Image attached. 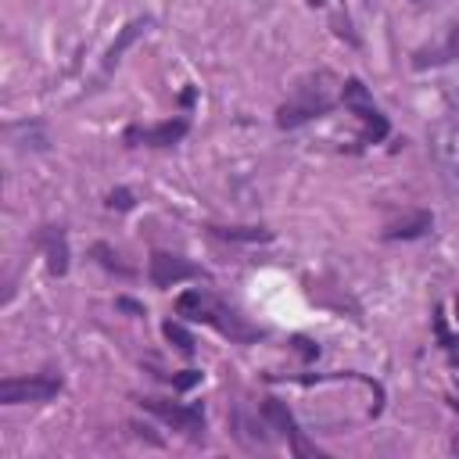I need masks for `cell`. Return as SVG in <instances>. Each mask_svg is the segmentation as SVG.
<instances>
[{"instance_id":"obj_2","label":"cell","mask_w":459,"mask_h":459,"mask_svg":"<svg viewBox=\"0 0 459 459\" xmlns=\"http://www.w3.org/2000/svg\"><path fill=\"white\" fill-rule=\"evenodd\" d=\"M341 104L366 126L362 129V143H380L387 136V118L380 115V108L373 104L369 90L359 82V79H344L341 82Z\"/></svg>"},{"instance_id":"obj_18","label":"cell","mask_w":459,"mask_h":459,"mask_svg":"<svg viewBox=\"0 0 459 459\" xmlns=\"http://www.w3.org/2000/svg\"><path fill=\"white\" fill-rule=\"evenodd\" d=\"M118 308H126V312H133V316H143V305H136V301H129V298H118Z\"/></svg>"},{"instance_id":"obj_23","label":"cell","mask_w":459,"mask_h":459,"mask_svg":"<svg viewBox=\"0 0 459 459\" xmlns=\"http://www.w3.org/2000/svg\"><path fill=\"white\" fill-rule=\"evenodd\" d=\"M452 405H455V409H459V402H452Z\"/></svg>"},{"instance_id":"obj_7","label":"cell","mask_w":459,"mask_h":459,"mask_svg":"<svg viewBox=\"0 0 459 459\" xmlns=\"http://www.w3.org/2000/svg\"><path fill=\"white\" fill-rule=\"evenodd\" d=\"M262 416H265V420H269V423H273L280 434H287V437L294 441V452H298V455L312 452V448L301 441V434H298V427H294V416L287 412V405H283L280 398H265V402H262Z\"/></svg>"},{"instance_id":"obj_3","label":"cell","mask_w":459,"mask_h":459,"mask_svg":"<svg viewBox=\"0 0 459 459\" xmlns=\"http://www.w3.org/2000/svg\"><path fill=\"white\" fill-rule=\"evenodd\" d=\"M57 391H61V377H54V373L0 380V402L4 405H43V402L57 398Z\"/></svg>"},{"instance_id":"obj_5","label":"cell","mask_w":459,"mask_h":459,"mask_svg":"<svg viewBox=\"0 0 459 459\" xmlns=\"http://www.w3.org/2000/svg\"><path fill=\"white\" fill-rule=\"evenodd\" d=\"M201 276V269L194 262H186L183 255H169V251H154L151 255V283L154 287H172L179 280Z\"/></svg>"},{"instance_id":"obj_11","label":"cell","mask_w":459,"mask_h":459,"mask_svg":"<svg viewBox=\"0 0 459 459\" xmlns=\"http://www.w3.org/2000/svg\"><path fill=\"white\" fill-rule=\"evenodd\" d=\"M459 57V25L448 29V39L434 50H420L416 54V68H427V65H445V61H455Z\"/></svg>"},{"instance_id":"obj_24","label":"cell","mask_w":459,"mask_h":459,"mask_svg":"<svg viewBox=\"0 0 459 459\" xmlns=\"http://www.w3.org/2000/svg\"><path fill=\"white\" fill-rule=\"evenodd\" d=\"M455 312H459V301H455Z\"/></svg>"},{"instance_id":"obj_20","label":"cell","mask_w":459,"mask_h":459,"mask_svg":"<svg viewBox=\"0 0 459 459\" xmlns=\"http://www.w3.org/2000/svg\"><path fill=\"white\" fill-rule=\"evenodd\" d=\"M362 4H366V7H377V4H380V0H362Z\"/></svg>"},{"instance_id":"obj_21","label":"cell","mask_w":459,"mask_h":459,"mask_svg":"<svg viewBox=\"0 0 459 459\" xmlns=\"http://www.w3.org/2000/svg\"><path fill=\"white\" fill-rule=\"evenodd\" d=\"M312 4H323V0H312Z\"/></svg>"},{"instance_id":"obj_8","label":"cell","mask_w":459,"mask_h":459,"mask_svg":"<svg viewBox=\"0 0 459 459\" xmlns=\"http://www.w3.org/2000/svg\"><path fill=\"white\" fill-rule=\"evenodd\" d=\"M176 312H179L183 319H194V323H215L219 305H215L208 294H201V290H183V294L176 298Z\"/></svg>"},{"instance_id":"obj_22","label":"cell","mask_w":459,"mask_h":459,"mask_svg":"<svg viewBox=\"0 0 459 459\" xmlns=\"http://www.w3.org/2000/svg\"><path fill=\"white\" fill-rule=\"evenodd\" d=\"M416 4H427V0H416Z\"/></svg>"},{"instance_id":"obj_17","label":"cell","mask_w":459,"mask_h":459,"mask_svg":"<svg viewBox=\"0 0 459 459\" xmlns=\"http://www.w3.org/2000/svg\"><path fill=\"white\" fill-rule=\"evenodd\" d=\"M93 255H97V258L104 262V269H115V273H129V269H126L122 262H115V255H111V251H108L104 244H97V247H93Z\"/></svg>"},{"instance_id":"obj_15","label":"cell","mask_w":459,"mask_h":459,"mask_svg":"<svg viewBox=\"0 0 459 459\" xmlns=\"http://www.w3.org/2000/svg\"><path fill=\"white\" fill-rule=\"evenodd\" d=\"M108 208H118V212H129V208H133V194H129L126 186H118V190H111V194H108Z\"/></svg>"},{"instance_id":"obj_12","label":"cell","mask_w":459,"mask_h":459,"mask_svg":"<svg viewBox=\"0 0 459 459\" xmlns=\"http://www.w3.org/2000/svg\"><path fill=\"white\" fill-rule=\"evenodd\" d=\"M151 29V22L147 18H136V22H129L126 29H122V36H118V43H111V50H108V57H104V68H111L118 57H122V50L140 36V32H147Z\"/></svg>"},{"instance_id":"obj_6","label":"cell","mask_w":459,"mask_h":459,"mask_svg":"<svg viewBox=\"0 0 459 459\" xmlns=\"http://www.w3.org/2000/svg\"><path fill=\"white\" fill-rule=\"evenodd\" d=\"M190 122L186 118H169V122H158L151 129H140V126H129L126 129V140L129 143H147V147H172L186 136Z\"/></svg>"},{"instance_id":"obj_10","label":"cell","mask_w":459,"mask_h":459,"mask_svg":"<svg viewBox=\"0 0 459 459\" xmlns=\"http://www.w3.org/2000/svg\"><path fill=\"white\" fill-rule=\"evenodd\" d=\"M430 226H434V215H430V212H412V215L391 222V226L384 230V240H416V237H423Z\"/></svg>"},{"instance_id":"obj_16","label":"cell","mask_w":459,"mask_h":459,"mask_svg":"<svg viewBox=\"0 0 459 459\" xmlns=\"http://www.w3.org/2000/svg\"><path fill=\"white\" fill-rule=\"evenodd\" d=\"M197 380H201V369H183L179 377H172V387H176V391H190Z\"/></svg>"},{"instance_id":"obj_1","label":"cell","mask_w":459,"mask_h":459,"mask_svg":"<svg viewBox=\"0 0 459 459\" xmlns=\"http://www.w3.org/2000/svg\"><path fill=\"white\" fill-rule=\"evenodd\" d=\"M337 86H341V82H337L330 72L305 75V79L290 90V97L280 104V111H276V126H280V129H294V126H301V122H308V118L326 115V111L333 108V100L341 97Z\"/></svg>"},{"instance_id":"obj_13","label":"cell","mask_w":459,"mask_h":459,"mask_svg":"<svg viewBox=\"0 0 459 459\" xmlns=\"http://www.w3.org/2000/svg\"><path fill=\"white\" fill-rule=\"evenodd\" d=\"M215 237L222 240H244V244H255V240H269L273 233L262 230V226H208Z\"/></svg>"},{"instance_id":"obj_14","label":"cell","mask_w":459,"mask_h":459,"mask_svg":"<svg viewBox=\"0 0 459 459\" xmlns=\"http://www.w3.org/2000/svg\"><path fill=\"white\" fill-rule=\"evenodd\" d=\"M161 333H165V337H169V341H172V344H176L183 355H194V351H197V344H194V333H190L186 326H179V323H172V319H169V323L161 326Z\"/></svg>"},{"instance_id":"obj_9","label":"cell","mask_w":459,"mask_h":459,"mask_svg":"<svg viewBox=\"0 0 459 459\" xmlns=\"http://www.w3.org/2000/svg\"><path fill=\"white\" fill-rule=\"evenodd\" d=\"M43 251H47V265L54 276H65L68 273V240H65V230L61 226H47L43 230Z\"/></svg>"},{"instance_id":"obj_4","label":"cell","mask_w":459,"mask_h":459,"mask_svg":"<svg viewBox=\"0 0 459 459\" xmlns=\"http://www.w3.org/2000/svg\"><path fill=\"white\" fill-rule=\"evenodd\" d=\"M140 405L147 412H154L158 420H165L169 427L186 430L190 437H201L204 434V412H201V405H176V402H165V398H143Z\"/></svg>"},{"instance_id":"obj_19","label":"cell","mask_w":459,"mask_h":459,"mask_svg":"<svg viewBox=\"0 0 459 459\" xmlns=\"http://www.w3.org/2000/svg\"><path fill=\"white\" fill-rule=\"evenodd\" d=\"M452 452H455V455H459V437H455V441H452Z\"/></svg>"}]
</instances>
